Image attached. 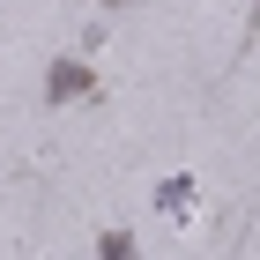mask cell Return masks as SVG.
<instances>
[{
  "label": "cell",
  "instance_id": "6da1fadb",
  "mask_svg": "<svg viewBox=\"0 0 260 260\" xmlns=\"http://www.w3.org/2000/svg\"><path fill=\"white\" fill-rule=\"evenodd\" d=\"M97 97V67L89 60H52L45 67V104H82Z\"/></svg>",
  "mask_w": 260,
  "mask_h": 260
},
{
  "label": "cell",
  "instance_id": "7a4b0ae2",
  "mask_svg": "<svg viewBox=\"0 0 260 260\" xmlns=\"http://www.w3.org/2000/svg\"><path fill=\"white\" fill-rule=\"evenodd\" d=\"M156 208H164V216H186V208H193V179H186V171L164 179V186H156Z\"/></svg>",
  "mask_w": 260,
  "mask_h": 260
},
{
  "label": "cell",
  "instance_id": "3957f363",
  "mask_svg": "<svg viewBox=\"0 0 260 260\" xmlns=\"http://www.w3.org/2000/svg\"><path fill=\"white\" fill-rule=\"evenodd\" d=\"M97 260H141V245L126 238V231H104V238H97Z\"/></svg>",
  "mask_w": 260,
  "mask_h": 260
}]
</instances>
